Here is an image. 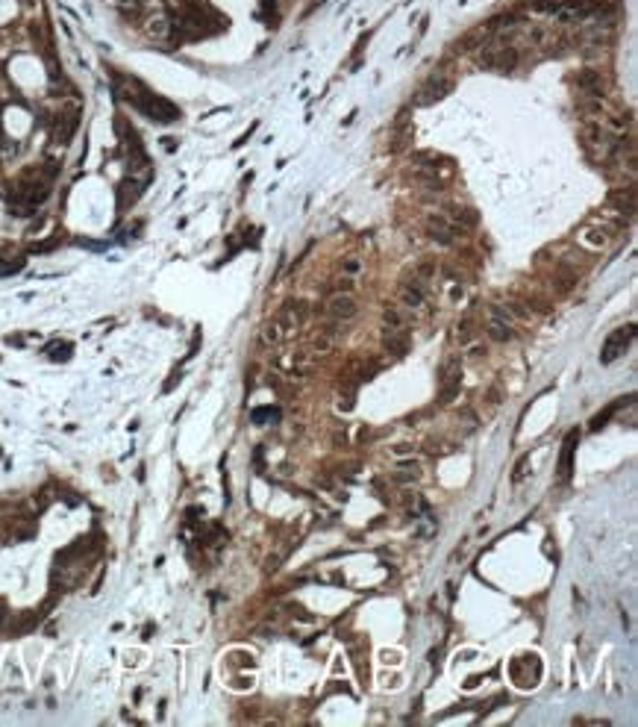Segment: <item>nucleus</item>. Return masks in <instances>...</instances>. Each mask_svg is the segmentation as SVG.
Instances as JSON below:
<instances>
[{"label":"nucleus","mask_w":638,"mask_h":727,"mask_svg":"<svg viewBox=\"0 0 638 727\" xmlns=\"http://www.w3.org/2000/svg\"><path fill=\"white\" fill-rule=\"evenodd\" d=\"M124 97H127V101L133 104L139 112H144L151 121L171 124V121L179 118V109H177L171 101H165V97H159V94H153V92H147L141 82H136V80H129V89L124 92Z\"/></svg>","instance_id":"nucleus-1"},{"label":"nucleus","mask_w":638,"mask_h":727,"mask_svg":"<svg viewBox=\"0 0 638 727\" xmlns=\"http://www.w3.org/2000/svg\"><path fill=\"white\" fill-rule=\"evenodd\" d=\"M480 65H483L485 71H500V74L515 71V65H518V51H515L512 44L488 42V44L483 47V54H480Z\"/></svg>","instance_id":"nucleus-2"},{"label":"nucleus","mask_w":638,"mask_h":727,"mask_svg":"<svg viewBox=\"0 0 638 727\" xmlns=\"http://www.w3.org/2000/svg\"><path fill=\"white\" fill-rule=\"evenodd\" d=\"M459 389H462V366H459V359H447L438 371V401L453 404Z\"/></svg>","instance_id":"nucleus-3"},{"label":"nucleus","mask_w":638,"mask_h":727,"mask_svg":"<svg viewBox=\"0 0 638 727\" xmlns=\"http://www.w3.org/2000/svg\"><path fill=\"white\" fill-rule=\"evenodd\" d=\"M632 339H635V324H627V327H618V330H612L609 333V339L603 342V351H600V362L603 366H609V362H615L620 354H624L630 344H632Z\"/></svg>","instance_id":"nucleus-4"},{"label":"nucleus","mask_w":638,"mask_h":727,"mask_svg":"<svg viewBox=\"0 0 638 727\" xmlns=\"http://www.w3.org/2000/svg\"><path fill=\"white\" fill-rule=\"evenodd\" d=\"M488 336H492L495 342H509L512 339V312L500 304L488 306Z\"/></svg>","instance_id":"nucleus-5"},{"label":"nucleus","mask_w":638,"mask_h":727,"mask_svg":"<svg viewBox=\"0 0 638 727\" xmlns=\"http://www.w3.org/2000/svg\"><path fill=\"white\" fill-rule=\"evenodd\" d=\"M450 89H453V80L450 77H441V74H433L423 86L418 89V97H415V104L418 106H430V104H435V101H441V97H447L450 94Z\"/></svg>","instance_id":"nucleus-6"},{"label":"nucleus","mask_w":638,"mask_h":727,"mask_svg":"<svg viewBox=\"0 0 638 727\" xmlns=\"http://www.w3.org/2000/svg\"><path fill=\"white\" fill-rule=\"evenodd\" d=\"M326 312L336 318V321H350L356 312H359V304L350 292H336L330 301H326Z\"/></svg>","instance_id":"nucleus-7"},{"label":"nucleus","mask_w":638,"mask_h":727,"mask_svg":"<svg viewBox=\"0 0 638 727\" xmlns=\"http://www.w3.org/2000/svg\"><path fill=\"white\" fill-rule=\"evenodd\" d=\"M459 233H462V230L456 227L453 221H447L445 216H430L427 218V236L433 242H438V244H453V239Z\"/></svg>","instance_id":"nucleus-8"},{"label":"nucleus","mask_w":638,"mask_h":727,"mask_svg":"<svg viewBox=\"0 0 638 727\" xmlns=\"http://www.w3.org/2000/svg\"><path fill=\"white\" fill-rule=\"evenodd\" d=\"M77 124H79V112H77V109L62 112L59 118H56V124H53V139H56L59 144H68L71 136L77 133Z\"/></svg>","instance_id":"nucleus-9"},{"label":"nucleus","mask_w":638,"mask_h":727,"mask_svg":"<svg viewBox=\"0 0 638 727\" xmlns=\"http://www.w3.org/2000/svg\"><path fill=\"white\" fill-rule=\"evenodd\" d=\"M423 297H427V283H423V280H418V277H412L409 283L400 286V301H403V306H409V309H418V306L423 304Z\"/></svg>","instance_id":"nucleus-10"},{"label":"nucleus","mask_w":638,"mask_h":727,"mask_svg":"<svg viewBox=\"0 0 638 727\" xmlns=\"http://www.w3.org/2000/svg\"><path fill=\"white\" fill-rule=\"evenodd\" d=\"M445 218L453 221L459 230H471V227H477V221H480V216H477V212H473L471 206H459V204H450Z\"/></svg>","instance_id":"nucleus-11"},{"label":"nucleus","mask_w":638,"mask_h":727,"mask_svg":"<svg viewBox=\"0 0 638 727\" xmlns=\"http://www.w3.org/2000/svg\"><path fill=\"white\" fill-rule=\"evenodd\" d=\"M577 89L585 97H600L603 94V77L600 71H580L577 74Z\"/></svg>","instance_id":"nucleus-12"},{"label":"nucleus","mask_w":638,"mask_h":727,"mask_svg":"<svg viewBox=\"0 0 638 727\" xmlns=\"http://www.w3.org/2000/svg\"><path fill=\"white\" fill-rule=\"evenodd\" d=\"M288 333H291V330L280 321V316H274V318L265 324V330H262V342H265V344H280Z\"/></svg>","instance_id":"nucleus-13"},{"label":"nucleus","mask_w":638,"mask_h":727,"mask_svg":"<svg viewBox=\"0 0 638 727\" xmlns=\"http://www.w3.org/2000/svg\"><path fill=\"white\" fill-rule=\"evenodd\" d=\"M383 344H385V351H388V354H397V356H403V354L409 351V339L400 333V327H395V330H385V339H383Z\"/></svg>","instance_id":"nucleus-14"},{"label":"nucleus","mask_w":638,"mask_h":727,"mask_svg":"<svg viewBox=\"0 0 638 727\" xmlns=\"http://www.w3.org/2000/svg\"><path fill=\"white\" fill-rule=\"evenodd\" d=\"M577 433H568V439H565V451H562V459H559V480L562 483H568V477H570V459H574V445H577Z\"/></svg>","instance_id":"nucleus-15"},{"label":"nucleus","mask_w":638,"mask_h":727,"mask_svg":"<svg viewBox=\"0 0 638 727\" xmlns=\"http://www.w3.org/2000/svg\"><path fill=\"white\" fill-rule=\"evenodd\" d=\"M141 189H144V183H136V180H127V183L121 186V192H118V206H121V209L133 206V204L139 201Z\"/></svg>","instance_id":"nucleus-16"},{"label":"nucleus","mask_w":638,"mask_h":727,"mask_svg":"<svg viewBox=\"0 0 638 727\" xmlns=\"http://www.w3.org/2000/svg\"><path fill=\"white\" fill-rule=\"evenodd\" d=\"M71 351H74L71 342H56V344H51V348H47V356H51L53 362H65V359L71 356Z\"/></svg>","instance_id":"nucleus-17"},{"label":"nucleus","mask_w":638,"mask_h":727,"mask_svg":"<svg viewBox=\"0 0 638 727\" xmlns=\"http://www.w3.org/2000/svg\"><path fill=\"white\" fill-rule=\"evenodd\" d=\"M620 406H624V401H618V404H612L609 409H603V412H600V416H594V418H592V430H600V427H603V424H606V421H609V418L615 416V412H618Z\"/></svg>","instance_id":"nucleus-18"},{"label":"nucleus","mask_w":638,"mask_h":727,"mask_svg":"<svg viewBox=\"0 0 638 727\" xmlns=\"http://www.w3.org/2000/svg\"><path fill=\"white\" fill-rule=\"evenodd\" d=\"M383 318H385V327H388V330H395V327H400V324H403V316H400V312H397L395 306H388V309L383 312Z\"/></svg>","instance_id":"nucleus-19"},{"label":"nucleus","mask_w":638,"mask_h":727,"mask_svg":"<svg viewBox=\"0 0 638 727\" xmlns=\"http://www.w3.org/2000/svg\"><path fill=\"white\" fill-rule=\"evenodd\" d=\"M527 468H530V456H521V462L515 466V474H512V480L515 483H521L523 477H527Z\"/></svg>","instance_id":"nucleus-20"},{"label":"nucleus","mask_w":638,"mask_h":727,"mask_svg":"<svg viewBox=\"0 0 638 727\" xmlns=\"http://www.w3.org/2000/svg\"><path fill=\"white\" fill-rule=\"evenodd\" d=\"M471 327H473V321H471V318H465V321L459 324V333H456V336H459V342H462V344L473 339V330H471Z\"/></svg>","instance_id":"nucleus-21"},{"label":"nucleus","mask_w":638,"mask_h":727,"mask_svg":"<svg viewBox=\"0 0 638 727\" xmlns=\"http://www.w3.org/2000/svg\"><path fill=\"white\" fill-rule=\"evenodd\" d=\"M588 242H592V244H603V242H606V233H603V230H600V233H597V230H592V233H588Z\"/></svg>","instance_id":"nucleus-22"},{"label":"nucleus","mask_w":638,"mask_h":727,"mask_svg":"<svg viewBox=\"0 0 638 727\" xmlns=\"http://www.w3.org/2000/svg\"><path fill=\"white\" fill-rule=\"evenodd\" d=\"M280 559H283V554H274V557H268V571H274V568H280Z\"/></svg>","instance_id":"nucleus-23"},{"label":"nucleus","mask_w":638,"mask_h":727,"mask_svg":"<svg viewBox=\"0 0 638 727\" xmlns=\"http://www.w3.org/2000/svg\"><path fill=\"white\" fill-rule=\"evenodd\" d=\"M345 268H347V271H359V262H356V259H347Z\"/></svg>","instance_id":"nucleus-24"}]
</instances>
